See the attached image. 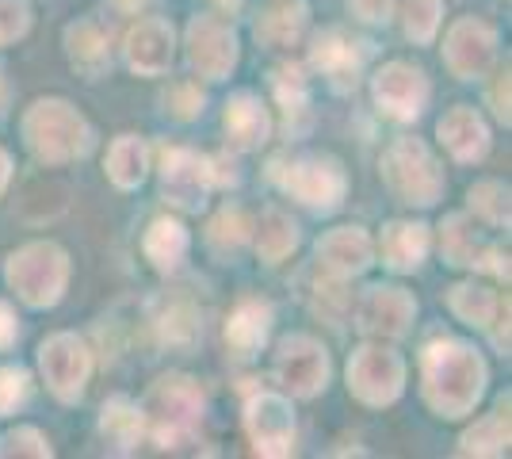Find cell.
I'll list each match as a JSON object with an SVG mask.
<instances>
[{"label":"cell","instance_id":"cell-1","mask_svg":"<svg viewBox=\"0 0 512 459\" xmlns=\"http://www.w3.org/2000/svg\"><path fill=\"white\" fill-rule=\"evenodd\" d=\"M421 394L428 410L444 421H463L486 398L490 368L482 352L459 337H436L421 349Z\"/></svg>","mask_w":512,"mask_h":459},{"label":"cell","instance_id":"cell-2","mask_svg":"<svg viewBox=\"0 0 512 459\" xmlns=\"http://www.w3.org/2000/svg\"><path fill=\"white\" fill-rule=\"evenodd\" d=\"M20 138L27 153L46 165V169H58V165H73L88 153L96 150V131L81 111L73 108L62 96H39L31 100L20 115Z\"/></svg>","mask_w":512,"mask_h":459},{"label":"cell","instance_id":"cell-3","mask_svg":"<svg viewBox=\"0 0 512 459\" xmlns=\"http://www.w3.org/2000/svg\"><path fill=\"white\" fill-rule=\"evenodd\" d=\"M138 406H142V417H146V437L161 452H176L184 444H195L199 421H203V387L195 383L192 375H161Z\"/></svg>","mask_w":512,"mask_h":459},{"label":"cell","instance_id":"cell-4","mask_svg":"<svg viewBox=\"0 0 512 459\" xmlns=\"http://www.w3.org/2000/svg\"><path fill=\"white\" fill-rule=\"evenodd\" d=\"M379 176H383L386 192L406 203V207H436L444 199L448 176L444 165L436 161V153L425 138L417 134H398L379 157Z\"/></svg>","mask_w":512,"mask_h":459},{"label":"cell","instance_id":"cell-5","mask_svg":"<svg viewBox=\"0 0 512 459\" xmlns=\"http://www.w3.org/2000/svg\"><path fill=\"white\" fill-rule=\"evenodd\" d=\"M73 276V264L58 241H27L4 261V284L31 310H50L62 303Z\"/></svg>","mask_w":512,"mask_h":459},{"label":"cell","instance_id":"cell-6","mask_svg":"<svg viewBox=\"0 0 512 459\" xmlns=\"http://www.w3.org/2000/svg\"><path fill=\"white\" fill-rule=\"evenodd\" d=\"M272 180L287 196L299 199L302 207H310L318 215H333L348 199V173L333 153H302L291 161H276Z\"/></svg>","mask_w":512,"mask_h":459},{"label":"cell","instance_id":"cell-7","mask_svg":"<svg viewBox=\"0 0 512 459\" xmlns=\"http://www.w3.org/2000/svg\"><path fill=\"white\" fill-rule=\"evenodd\" d=\"M344 379H348V394L363 406H371V410L394 406L406 394V356L390 341H363L360 349H352L348 356Z\"/></svg>","mask_w":512,"mask_h":459},{"label":"cell","instance_id":"cell-8","mask_svg":"<svg viewBox=\"0 0 512 459\" xmlns=\"http://www.w3.org/2000/svg\"><path fill=\"white\" fill-rule=\"evenodd\" d=\"M272 375H276V383L283 387L287 398H318L329 387L333 360H329V349L321 345L318 337L291 333L276 345Z\"/></svg>","mask_w":512,"mask_h":459},{"label":"cell","instance_id":"cell-9","mask_svg":"<svg viewBox=\"0 0 512 459\" xmlns=\"http://www.w3.org/2000/svg\"><path fill=\"white\" fill-rule=\"evenodd\" d=\"M39 372H43L46 391L54 394L58 402L73 406L81 402L92 383V349H88L85 337L77 333H50L43 345H39Z\"/></svg>","mask_w":512,"mask_h":459},{"label":"cell","instance_id":"cell-10","mask_svg":"<svg viewBox=\"0 0 512 459\" xmlns=\"http://www.w3.org/2000/svg\"><path fill=\"white\" fill-rule=\"evenodd\" d=\"M214 192L211 157L192 146H165L161 150V196L184 215H199Z\"/></svg>","mask_w":512,"mask_h":459},{"label":"cell","instance_id":"cell-11","mask_svg":"<svg viewBox=\"0 0 512 459\" xmlns=\"http://www.w3.org/2000/svg\"><path fill=\"white\" fill-rule=\"evenodd\" d=\"M184 46H188V62L203 81H230L234 77L237 62H241V43H237V31L222 16L203 12L192 16L188 31H184Z\"/></svg>","mask_w":512,"mask_h":459},{"label":"cell","instance_id":"cell-12","mask_svg":"<svg viewBox=\"0 0 512 459\" xmlns=\"http://www.w3.org/2000/svg\"><path fill=\"white\" fill-rule=\"evenodd\" d=\"M497 31L478 16H463L444 35V66L455 81H486L497 66Z\"/></svg>","mask_w":512,"mask_h":459},{"label":"cell","instance_id":"cell-13","mask_svg":"<svg viewBox=\"0 0 512 459\" xmlns=\"http://www.w3.org/2000/svg\"><path fill=\"white\" fill-rule=\"evenodd\" d=\"M371 96H375L379 115L394 119V123H413V119L425 115L432 85H428L421 66H413V62H386L371 77Z\"/></svg>","mask_w":512,"mask_h":459},{"label":"cell","instance_id":"cell-14","mask_svg":"<svg viewBox=\"0 0 512 459\" xmlns=\"http://www.w3.org/2000/svg\"><path fill=\"white\" fill-rule=\"evenodd\" d=\"M245 433L256 456L283 459L295 452V410L291 398L279 391H256L245 402Z\"/></svg>","mask_w":512,"mask_h":459},{"label":"cell","instance_id":"cell-15","mask_svg":"<svg viewBox=\"0 0 512 459\" xmlns=\"http://www.w3.org/2000/svg\"><path fill=\"white\" fill-rule=\"evenodd\" d=\"M417 318V299L398 284H371L356 303V329L367 341H402Z\"/></svg>","mask_w":512,"mask_h":459},{"label":"cell","instance_id":"cell-16","mask_svg":"<svg viewBox=\"0 0 512 459\" xmlns=\"http://www.w3.org/2000/svg\"><path fill=\"white\" fill-rule=\"evenodd\" d=\"M440 253L455 268L490 272L493 280L509 284V249H501V245L482 238L474 230L470 215H463V211H455V215H448V219L440 222Z\"/></svg>","mask_w":512,"mask_h":459},{"label":"cell","instance_id":"cell-17","mask_svg":"<svg viewBox=\"0 0 512 459\" xmlns=\"http://www.w3.org/2000/svg\"><path fill=\"white\" fill-rule=\"evenodd\" d=\"M363 66H367V50L341 27H325L310 39V69L333 92H352L360 85Z\"/></svg>","mask_w":512,"mask_h":459},{"label":"cell","instance_id":"cell-18","mask_svg":"<svg viewBox=\"0 0 512 459\" xmlns=\"http://www.w3.org/2000/svg\"><path fill=\"white\" fill-rule=\"evenodd\" d=\"M123 62L138 77H165L176 62V27L161 16L130 23L123 35Z\"/></svg>","mask_w":512,"mask_h":459},{"label":"cell","instance_id":"cell-19","mask_svg":"<svg viewBox=\"0 0 512 459\" xmlns=\"http://www.w3.org/2000/svg\"><path fill=\"white\" fill-rule=\"evenodd\" d=\"M314 264L329 276L352 280L375 264V241L363 226H333L314 245Z\"/></svg>","mask_w":512,"mask_h":459},{"label":"cell","instance_id":"cell-20","mask_svg":"<svg viewBox=\"0 0 512 459\" xmlns=\"http://www.w3.org/2000/svg\"><path fill=\"white\" fill-rule=\"evenodd\" d=\"M436 138H440V146H444L459 165H478V161H486L493 146L490 123L482 119V111L470 108V104H455V108L444 111L440 123H436Z\"/></svg>","mask_w":512,"mask_h":459},{"label":"cell","instance_id":"cell-21","mask_svg":"<svg viewBox=\"0 0 512 459\" xmlns=\"http://www.w3.org/2000/svg\"><path fill=\"white\" fill-rule=\"evenodd\" d=\"M276 326V310L260 295H241L226 318V349L237 360H253L256 352L268 345Z\"/></svg>","mask_w":512,"mask_h":459},{"label":"cell","instance_id":"cell-22","mask_svg":"<svg viewBox=\"0 0 512 459\" xmlns=\"http://www.w3.org/2000/svg\"><path fill=\"white\" fill-rule=\"evenodd\" d=\"M150 326L157 333L161 345L169 349H192L203 333L199 322V303H195L188 291H161L150 303Z\"/></svg>","mask_w":512,"mask_h":459},{"label":"cell","instance_id":"cell-23","mask_svg":"<svg viewBox=\"0 0 512 459\" xmlns=\"http://www.w3.org/2000/svg\"><path fill=\"white\" fill-rule=\"evenodd\" d=\"M222 131H226L230 150L237 153L260 150L272 138V111H268V104L256 92L241 88V92H234L226 100V108H222Z\"/></svg>","mask_w":512,"mask_h":459},{"label":"cell","instance_id":"cell-24","mask_svg":"<svg viewBox=\"0 0 512 459\" xmlns=\"http://www.w3.org/2000/svg\"><path fill=\"white\" fill-rule=\"evenodd\" d=\"M65 43V58H69V66L77 69L85 81H100L107 77V69H111V31H107L100 20H73L65 27L62 35Z\"/></svg>","mask_w":512,"mask_h":459},{"label":"cell","instance_id":"cell-25","mask_svg":"<svg viewBox=\"0 0 512 459\" xmlns=\"http://www.w3.org/2000/svg\"><path fill=\"white\" fill-rule=\"evenodd\" d=\"M428 245H432V238H428V226L421 219H390L375 241V253L383 257L390 272L409 276L428 261Z\"/></svg>","mask_w":512,"mask_h":459},{"label":"cell","instance_id":"cell-26","mask_svg":"<svg viewBox=\"0 0 512 459\" xmlns=\"http://www.w3.org/2000/svg\"><path fill=\"white\" fill-rule=\"evenodd\" d=\"M310 27V4L306 0H272L256 12L253 20V35L260 46L268 50H291V46L302 43Z\"/></svg>","mask_w":512,"mask_h":459},{"label":"cell","instance_id":"cell-27","mask_svg":"<svg viewBox=\"0 0 512 459\" xmlns=\"http://www.w3.org/2000/svg\"><path fill=\"white\" fill-rule=\"evenodd\" d=\"M188 253H192V234H188V226L180 219L157 215L146 226V234H142V257L153 264V272L176 276L184 268V261H188Z\"/></svg>","mask_w":512,"mask_h":459},{"label":"cell","instance_id":"cell-28","mask_svg":"<svg viewBox=\"0 0 512 459\" xmlns=\"http://www.w3.org/2000/svg\"><path fill=\"white\" fill-rule=\"evenodd\" d=\"M69 184L58 180V176L50 173H35L23 180L20 196H16V215L23 222H31V226H43V222H54L62 219L65 211H69Z\"/></svg>","mask_w":512,"mask_h":459},{"label":"cell","instance_id":"cell-29","mask_svg":"<svg viewBox=\"0 0 512 459\" xmlns=\"http://www.w3.org/2000/svg\"><path fill=\"white\" fill-rule=\"evenodd\" d=\"M150 169H153V153H150V146H146V138H138V134H119V138L107 146L104 173L119 192H138V188L146 184Z\"/></svg>","mask_w":512,"mask_h":459},{"label":"cell","instance_id":"cell-30","mask_svg":"<svg viewBox=\"0 0 512 459\" xmlns=\"http://www.w3.org/2000/svg\"><path fill=\"white\" fill-rule=\"evenodd\" d=\"M100 433H104L111 452H119V456L138 452V444L146 440V417H142V406H138L134 398H127V394L107 398L104 410H100Z\"/></svg>","mask_w":512,"mask_h":459},{"label":"cell","instance_id":"cell-31","mask_svg":"<svg viewBox=\"0 0 512 459\" xmlns=\"http://www.w3.org/2000/svg\"><path fill=\"white\" fill-rule=\"evenodd\" d=\"M249 238L256 241V257L264 264H283L295 249H299V222L291 219L283 207H268L260 219H256L253 234Z\"/></svg>","mask_w":512,"mask_h":459},{"label":"cell","instance_id":"cell-32","mask_svg":"<svg viewBox=\"0 0 512 459\" xmlns=\"http://www.w3.org/2000/svg\"><path fill=\"white\" fill-rule=\"evenodd\" d=\"M509 394L497 398L493 414L478 417L459 437V456H509Z\"/></svg>","mask_w":512,"mask_h":459},{"label":"cell","instance_id":"cell-33","mask_svg":"<svg viewBox=\"0 0 512 459\" xmlns=\"http://www.w3.org/2000/svg\"><path fill=\"white\" fill-rule=\"evenodd\" d=\"M448 310L470 329H490L497 310H501V295L486 284H474V280H463L448 291Z\"/></svg>","mask_w":512,"mask_h":459},{"label":"cell","instance_id":"cell-34","mask_svg":"<svg viewBox=\"0 0 512 459\" xmlns=\"http://www.w3.org/2000/svg\"><path fill=\"white\" fill-rule=\"evenodd\" d=\"M467 203H470V215H478V219L493 226V230H509L512 222V192L505 180H478V184H470L467 192Z\"/></svg>","mask_w":512,"mask_h":459},{"label":"cell","instance_id":"cell-35","mask_svg":"<svg viewBox=\"0 0 512 459\" xmlns=\"http://www.w3.org/2000/svg\"><path fill=\"white\" fill-rule=\"evenodd\" d=\"M249 234H253L249 215L237 203H226L211 219V226H207V249H211L214 257H237L241 245L249 241Z\"/></svg>","mask_w":512,"mask_h":459},{"label":"cell","instance_id":"cell-36","mask_svg":"<svg viewBox=\"0 0 512 459\" xmlns=\"http://www.w3.org/2000/svg\"><path fill=\"white\" fill-rule=\"evenodd\" d=\"M272 88H276V100L287 115V123H295L299 115L310 111V77L302 66H295V62L276 66L272 69Z\"/></svg>","mask_w":512,"mask_h":459},{"label":"cell","instance_id":"cell-37","mask_svg":"<svg viewBox=\"0 0 512 459\" xmlns=\"http://www.w3.org/2000/svg\"><path fill=\"white\" fill-rule=\"evenodd\" d=\"M444 23V0H406L402 4V31L409 43L428 46Z\"/></svg>","mask_w":512,"mask_h":459},{"label":"cell","instance_id":"cell-38","mask_svg":"<svg viewBox=\"0 0 512 459\" xmlns=\"http://www.w3.org/2000/svg\"><path fill=\"white\" fill-rule=\"evenodd\" d=\"M161 104H165V115L176 119V123H192L203 115V104H207V96L199 92L195 81H172L165 88V96H161Z\"/></svg>","mask_w":512,"mask_h":459},{"label":"cell","instance_id":"cell-39","mask_svg":"<svg viewBox=\"0 0 512 459\" xmlns=\"http://www.w3.org/2000/svg\"><path fill=\"white\" fill-rule=\"evenodd\" d=\"M0 456H31V459H50L54 456V448H50V440L35 429V425H16V429H8L4 437H0Z\"/></svg>","mask_w":512,"mask_h":459},{"label":"cell","instance_id":"cell-40","mask_svg":"<svg viewBox=\"0 0 512 459\" xmlns=\"http://www.w3.org/2000/svg\"><path fill=\"white\" fill-rule=\"evenodd\" d=\"M31 398V375L20 364H0V417H12Z\"/></svg>","mask_w":512,"mask_h":459},{"label":"cell","instance_id":"cell-41","mask_svg":"<svg viewBox=\"0 0 512 459\" xmlns=\"http://www.w3.org/2000/svg\"><path fill=\"white\" fill-rule=\"evenodd\" d=\"M31 31V4L27 0H0V46L20 43Z\"/></svg>","mask_w":512,"mask_h":459},{"label":"cell","instance_id":"cell-42","mask_svg":"<svg viewBox=\"0 0 512 459\" xmlns=\"http://www.w3.org/2000/svg\"><path fill=\"white\" fill-rule=\"evenodd\" d=\"M490 108L493 115H497V123H505L509 127L512 123V108H509V62L493 73L490 81Z\"/></svg>","mask_w":512,"mask_h":459},{"label":"cell","instance_id":"cell-43","mask_svg":"<svg viewBox=\"0 0 512 459\" xmlns=\"http://www.w3.org/2000/svg\"><path fill=\"white\" fill-rule=\"evenodd\" d=\"M398 0H348V12L360 23H386L394 20Z\"/></svg>","mask_w":512,"mask_h":459},{"label":"cell","instance_id":"cell-44","mask_svg":"<svg viewBox=\"0 0 512 459\" xmlns=\"http://www.w3.org/2000/svg\"><path fill=\"white\" fill-rule=\"evenodd\" d=\"M16 341H20V318H16L12 303L0 299V352H8Z\"/></svg>","mask_w":512,"mask_h":459},{"label":"cell","instance_id":"cell-45","mask_svg":"<svg viewBox=\"0 0 512 459\" xmlns=\"http://www.w3.org/2000/svg\"><path fill=\"white\" fill-rule=\"evenodd\" d=\"M211 176H214V188H226V184H237L241 173H237V161L230 153H218L211 157Z\"/></svg>","mask_w":512,"mask_h":459},{"label":"cell","instance_id":"cell-46","mask_svg":"<svg viewBox=\"0 0 512 459\" xmlns=\"http://www.w3.org/2000/svg\"><path fill=\"white\" fill-rule=\"evenodd\" d=\"M12 176H16V161H12V153L0 146V196L8 192V184H12Z\"/></svg>","mask_w":512,"mask_h":459},{"label":"cell","instance_id":"cell-47","mask_svg":"<svg viewBox=\"0 0 512 459\" xmlns=\"http://www.w3.org/2000/svg\"><path fill=\"white\" fill-rule=\"evenodd\" d=\"M8 104H12V88H8V77H4V62H0V119L8 115Z\"/></svg>","mask_w":512,"mask_h":459},{"label":"cell","instance_id":"cell-48","mask_svg":"<svg viewBox=\"0 0 512 459\" xmlns=\"http://www.w3.org/2000/svg\"><path fill=\"white\" fill-rule=\"evenodd\" d=\"M115 4H119V8H123V12H130V16H134V12H138V8H142V4H150V0H115Z\"/></svg>","mask_w":512,"mask_h":459},{"label":"cell","instance_id":"cell-49","mask_svg":"<svg viewBox=\"0 0 512 459\" xmlns=\"http://www.w3.org/2000/svg\"><path fill=\"white\" fill-rule=\"evenodd\" d=\"M214 4H218V8H222V12H237V8H241V4H245V0H214Z\"/></svg>","mask_w":512,"mask_h":459}]
</instances>
